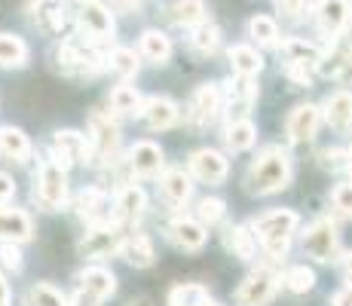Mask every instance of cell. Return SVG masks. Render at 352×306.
<instances>
[{
    "mask_svg": "<svg viewBox=\"0 0 352 306\" xmlns=\"http://www.w3.org/2000/svg\"><path fill=\"white\" fill-rule=\"evenodd\" d=\"M221 113V89L218 83H202L193 92L190 105L184 111V120L190 129H208L214 122V117Z\"/></svg>",
    "mask_w": 352,
    "mask_h": 306,
    "instance_id": "ba28073f",
    "label": "cell"
},
{
    "mask_svg": "<svg viewBox=\"0 0 352 306\" xmlns=\"http://www.w3.org/2000/svg\"><path fill=\"white\" fill-rule=\"evenodd\" d=\"M324 122L337 132L352 129V92H334L324 101Z\"/></svg>",
    "mask_w": 352,
    "mask_h": 306,
    "instance_id": "cb8c5ba5",
    "label": "cell"
},
{
    "mask_svg": "<svg viewBox=\"0 0 352 306\" xmlns=\"http://www.w3.org/2000/svg\"><path fill=\"white\" fill-rule=\"evenodd\" d=\"M141 105H144V98H141V92L135 89V86H117V89L111 92V111L120 113V117H129V113H141Z\"/></svg>",
    "mask_w": 352,
    "mask_h": 306,
    "instance_id": "d590c367",
    "label": "cell"
},
{
    "mask_svg": "<svg viewBox=\"0 0 352 306\" xmlns=\"http://www.w3.org/2000/svg\"><path fill=\"white\" fill-rule=\"evenodd\" d=\"M322 52L316 50L313 43H307V40L300 37H288L282 40V58H285V67H316V61H319Z\"/></svg>",
    "mask_w": 352,
    "mask_h": 306,
    "instance_id": "484cf974",
    "label": "cell"
},
{
    "mask_svg": "<svg viewBox=\"0 0 352 306\" xmlns=\"http://www.w3.org/2000/svg\"><path fill=\"white\" fill-rule=\"evenodd\" d=\"M34 199L40 208L56 212L67 202V168L58 166L56 160H43L37 168V184H34Z\"/></svg>",
    "mask_w": 352,
    "mask_h": 306,
    "instance_id": "3957f363",
    "label": "cell"
},
{
    "mask_svg": "<svg viewBox=\"0 0 352 306\" xmlns=\"http://www.w3.org/2000/svg\"><path fill=\"white\" fill-rule=\"evenodd\" d=\"M227 160L224 153L212 151V147H202V151H196L190 156V172L193 178H199L202 184H221L227 178Z\"/></svg>",
    "mask_w": 352,
    "mask_h": 306,
    "instance_id": "9a60e30c",
    "label": "cell"
},
{
    "mask_svg": "<svg viewBox=\"0 0 352 306\" xmlns=\"http://www.w3.org/2000/svg\"><path fill=\"white\" fill-rule=\"evenodd\" d=\"M172 19L178 25L193 28V25H199L202 19H206V0H178V3L172 6Z\"/></svg>",
    "mask_w": 352,
    "mask_h": 306,
    "instance_id": "ab89813d",
    "label": "cell"
},
{
    "mask_svg": "<svg viewBox=\"0 0 352 306\" xmlns=\"http://www.w3.org/2000/svg\"><path fill=\"white\" fill-rule=\"evenodd\" d=\"M303 251L319 263L334 261V257L340 254V236H337V227L331 221H316L313 227H307V233H303Z\"/></svg>",
    "mask_w": 352,
    "mask_h": 306,
    "instance_id": "9c48e42d",
    "label": "cell"
},
{
    "mask_svg": "<svg viewBox=\"0 0 352 306\" xmlns=\"http://www.w3.org/2000/svg\"><path fill=\"white\" fill-rule=\"evenodd\" d=\"M349 19H352V10H349Z\"/></svg>",
    "mask_w": 352,
    "mask_h": 306,
    "instance_id": "9f6ffc18",
    "label": "cell"
},
{
    "mask_svg": "<svg viewBox=\"0 0 352 306\" xmlns=\"http://www.w3.org/2000/svg\"><path fill=\"white\" fill-rule=\"evenodd\" d=\"M0 263H3L6 270H12V273L22 270V254H19L16 242H0Z\"/></svg>",
    "mask_w": 352,
    "mask_h": 306,
    "instance_id": "f6af8a7d",
    "label": "cell"
},
{
    "mask_svg": "<svg viewBox=\"0 0 352 306\" xmlns=\"http://www.w3.org/2000/svg\"><path fill=\"white\" fill-rule=\"evenodd\" d=\"M227 56H230V65H233V71L242 74V77H254V74H261V67H263L261 52L252 50V46H245V43L230 46Z\"/></svg>",
    "mask_w": 352,
    "mask_h": 306,
    "instance_id": "d6a6232c",
    "label": "cell"
},
{
    "mask_svg": "<svg viewBox=\"0 0 352 306\" xmlns=\"http://www.w3.org/2000/svg\"><path fill=\"white\" fill-rule=\"evenodd\" d=\"M322 111L316 105H297L288 117V138L291 141H313L316 138V129H319Z\"/></svg>",
    "mask_w": 352,
    "mask_h": 306,
    "instance_id": "ffe728a7",
    "label": "cell"
},
{
    "mask_svg": "<svg viewBox=\"0 0 352 306\" xmlns=\"http://www.w3.org/2000/svg\"><path fill=\"white\" fill-rule=\"evenodd\" d=\"M123 230H120V221H107V223H92L89 233L80 239L77 251L89 261H104V257H113L123 251Z\"/></svg>",
    "mask_w": 352,
    "mask_h": 306,
    "instance_id": "5b68a950",
    "label": "cell"
},
{
    "mask_svg": "<svg viewBox=\"0 0 352 306\" xmlns=\"http://www.w3.org/2000/svg\"><path fill=\"white\" fill-rule=\"evenodd\" d=\"M316 71L328 80L343 77L346 71H352V40L337 34V40L331 43V50L324 52V56H319V61H316Z\"/></svg>",
    "mask_w": 352,
    "mask_h": 306,
    "instance_id": "5bb4252c",
    "label": "cell"
},
{
    "mask_svg": "<svg viewBox=\"0 0 352 306\" xmlns=\"http://www.w3.org/2000/svg\"><path fill=\"white\" fill-rule=\"evenodd\" d=\"M77 25L80 34L92 43H104L113 37V16L101 0H77Z\"/></svg>",
    "mask_w": 352,
    "mask_h": 306,
    "instance_id": "52a82bcc",
    "label": "cell"
},
{
    "mask_svg": "<svg viewBox=\"0 0 352 306\" xmlns=\"http://www.w3.org/2000/svg\"><path fill=\"white\" fill-rule=\"evenodd\" d=\"M206 306H221V303H214V300H206Z\"/></svg>",
    "mask_w": 352,
    "mask_h": 306,
    "instance_id": "11a10c76",
    "label": "cell"
},
{
    "mask_svg": "<svg viewBox=\"0 0 352 306\" xmlns=\"http://www.w3.org/2000/svg\"><path fill=\"white\" fill-rule=\"evenodd\" d=\"M74 206H77V215L83 217L89 227L92 223H107L111 221V199H107L98 187H86L83 193L77 196Z\"/></svg>",
    "mask_w": 352,
    "mask_h": 306,
    "instance_id": "ac0fdd59",
    "label": "cell"
},
{
    "mask_svg": "<svg viewBox=\"0 0 352 306\" xmlns=\"http://www.w3.org/2000/svg\"><path fill=\"white\" fill-rule=\"evenodd\" d=\"M25 306H67V297L56 285L37 282V285H31L28 294H25Z\"/></svg>",
    "mask_w": 352,
    "mask_h": 306,
    "instance_id": "f35d334b",
    "label": "cell"
},
{
    "mask_svg": "<svg viewBox=\"0 0 352 306\" xmlns=\"http://www.w3.org/2000/svg\"><path fill=\"white\" fill-rule=\"evenodd\" d=\"M224 141H227V147L233 153H242V151H252L254 147V141H257V126L248 117H242V120H233L227 126V135H224Z\"/></svg>",
    "mask_w": 352,
    "mask_h": 306,
    "instance_id": "f1b7e54d",
    "label": "cell"
},
{
    "mask_svg": "<svg viewBox=\"0 0 352 306\" xmlns=\"http://www.w3.org/2000/svg\"><path fill=\"white\" fill-rule=\"evenodd\" d=\"M28 12L40 31L46 34H62L67 25V10L62 0H31Z\"/></svg>",
    "mask_w": 352,
    "mask_h": 306,
    "instance_id": "2e32d148",
    "label": "cell"
},
{
    "mask_svg": "<svg viewBox=\"0 0 352 306\" xmlns=\"http://www.w3.org/2000/svg\"><path fill=\"white\" fill-rule=\"evenodd\" d=\"M123 254H126V261L132 263V267H138V270H147V267H153V242L147 239L144 233H132L129 239L123 242Z\"/></svg>",
    "mask_w": 352,
    "mask_h": 306,
    "instance_id": "4dcf8cb0",
    "label": "cell"
},
{
    "mask_svg": "<svg viewBox=\"0 0 352 306\" xmlns=\"http://www.w3.org/2000/svg\"><path fill=\"white\" fill-rule=\"evenodd\" d=\"M34 236V221L22 208H0V242H28Z\"/></svg>",
    "mask_w": 352,
    "mask_h": 306,
    "instance_id": "e0dca14e",
    "label": "cell"
},
{
    "mask_svg": "<svg viewBox=\"0 0 352 306\" xmlns=\"http://www.w3.org/2000/svg\"><path fill=\"white\" fill-rule=\"evenodd\" d=\"M331 306H352V288H346V291H337L334 300H331Z\"/></svg>",
    "mask_w": 352,
    "mask_h": 306,
    "instance_id": "c3c4849f",
    "label": "cell"
},
{
    "mask_svg": "<svg viewBox=\"0 0 352 306\" xmlns=\"http://www.w3.org/2000/svg\"><path fill=\"white\" fill-rule=\"evenodd\" d=\"M276 276L270 273L267 267L254 270V273H248V278L239 285V291H236V303L239 306H267L273 300L276 294Z\"/></svg>",
    "mask_w": 352,
    "mask_h": 306,
    "instance_id": "8fae6325",
    "label": "cell"
},
{
    "mask_svg": "<svg viewBox=\"0 0 352 306\" xmlns=\"http://www.w3.org/2000/svg\"><path fill=\"white\" fill-rule=\"evenodd\" d=\"M227 215V206L224 199H214V196H206V199H199V206H196V217H199V223H208V227H214V223H221Z\"/></svg>",
    "mask_w": 352,
    "mask_h": 306,
    "instance_id": "7bdbcfd3",
    "label": "cell"
},
{
    "mask_svg": "<svg viewBox=\"0 0 352 306\" xmlns=\"http://www.w3.org/2000/svg\"><path fill=\"white\" fill-rule=\"evenodd\" d=\"M58 65L71 74H92L104 65V56L98 52V43H92L83 34H77V37H67L58 46Z\"/></svg>",
    "mask_w": 352,
    "mask_h": 306,
    "instance_id": "8992f818",
    "label": "cell"
},
{
    "mask_svg": "<svg viewBox=\"0 0 352 306\" xmlns=\"http://www.w3.org/2000/svg\"><path fill=\"white\" fill-rule=\"evenodd\" d=\"M113 208H117V221H141L147 212V196L138 184H126L113 196Z\"/></svg>",
    "mask_w": 352,
    "mask_h": 306,
    "instance_id": "7402d4cb",
    "label": "cell"
},
{
    "mask_svg": "<svg viewBox=\"0 0 352 306\" xmlns=\"http://www.w3.org/2000/svg\"><path fill=\"white\" fill-rule=\"evenodd\" d=\"M126 306H153V303H151V297H132Z\"/></svg>",
    "mask_w": 352,
    "mask_h": 306,
    "instance_id": "f5cc1de1",
    "label": "cell"
},
{
    "mask_svg": "<svg viewBox=\"0 0 352 306\" xmlns=\"http://www.w3.org/2000/svg\"><path fill=\"white\" fill-rule=\"evenodd\" d=\"M89 153H92L89 138L80 135V132H74V129H62V132H56V138H52V160L65 168L86 162Z\"/></svg>",
    "mask_w": 352,
    "mask_h": 306,
    "instance_id": "30bf717a",
    "label": "cell"
},
{
    "mask_svg": "<svg viewBox=\"0 0 352 306\" xmlns=\"http://www.w3.org/2000/svg\"><path fill=\"white\" fill-rule=\"evenodd\" d=\"M221 43V28L214 22H206L202 19L199 25H193V37H190V46L196 52H202V56H212L214 50H218Z\"/></svg>",
    "mask_w": 352,
    "mask_h": 306,
    "instance_id": "8d00e7d4",
    "label": "cell"
},
{
    "mask_svg": "<svg viewBox=\"0 0 352 306\" xmlns=\"http://www.w3.org/2000/svg\"><path fill=\"white\" fill-rule=\"evenodd\" d=\"M0 153L6 160H16V162H25L31 156V141L22 129L16 126H3L0 129Z\"/></svg>",
    "mask_w": 352,
    "mask_h": 306,
    "instance_id": "4316f807",
    "label": "cell"
},
{
    "mask_svg": "<svg viewBox=\"0 0 352 306\" xmlns=\"http://www.w3.org/2000/svg\"><path fill=\"white\" fill-rule=\"evenodd\" d=\"M291 181V160L279 147H267L248 168V193L270 196L285 190Z\"/></svg>",
    "mask_w": 352,
    "mask_h": 306,
    "instance_id": "6da1fadb",
    "label": "cell"
},
{
    "mask_svg": "<svg viewBox=\"0 0 352 306\" xmlns=\"http://www.w3.org/2000/svg\"><path fill=\"white\" fill-rule=\"evenodd\" d=\"M141 56L153 65H166L172 58V40L162 31H144L141 34Z\"/></svg>",
    "mask_w": 352,
    "mask_h": 306,
    "instance_id": "1f68e13d",
    "label": "cell"
},
{
    "mask_svg": "<svg viewBox=\"0 0 352 306\" xmlns=\"http://www.w3.org/2000/svg\"><path fill=\"white\" fill-rule=\"evenodd\" d=\"M248 34H252V40L267 46V43H276V40H279V25H276L270 16H254L252 22H248Z\"/></svg>",
    "mask_w": 352,
    "mask_h": 306,
    "instance_id": "b9f144b4",
    "label": "cell"
},
{
    "mask_svg": "<svg viewBox=\"0 0 352 306\" xmlns=\"http://www.w3.org/2000/svg\"><path fill=\"white\" fill-rule=\"evenodd\" d=\"M346 166L352 168V147H349V151H346Z\"/></svg>",
    "mask_w": 352,
    "mask_h": 306,
    "instance_id": "db71d44e",
    "label": "cell"
},
{
    "mask_svg": "<svg viewBox=\"0 0 352 306\" xmlns=\"http://www.w3.org/2000/svg\"><path fill=\"white\" fill-rule=\"evenodd\" d=\"M206 223L193 221V217H175L168 223V239H172L178 248L184 251H199L206 245Z\"/></svg>",
    "mask_w": 352,
    "mask_h": 306,
    "instance_id": "d6986e66",
    "label": "cell"
},
{
    "mask_svg": "<svg viewBox=\"0 0 352 306\" xmlns=\"http://www.w3.org/2000/svg\"><path fill=\"white\" fill-rule=\"evenodd\" d=\"M12 303V294H10V285H6L3 273H0V306H10Z\"/></svg>",
    "mask_w": 352,
    "mask_h": 306,
    "instance_id": "681fc988",
    "label": "cell"
},
{
    "mask_svg": "<svg viewBox=\"0 0 352 306\" xmlns=\"http://www.w3.org/2000/svg\"><path fill=\"white\" fill-rule=\"evenodd\" d=\"M141 113H144L147 126L151 129H172L175 122H178V105H175L172 98H166V95H153V98H147L144 105H141Z\"/></svg>",
    "mask_w": 352,
    "mask_h": 306,
    "instance_id": "603a6c76",
    "label": "cell"
},
{
    "mask_svg": "<svg viewBox=\"0 0 352 306\" xmlns=\"http://www.w3.org/2000/svg\"><path fill=\"white\" fill-rule=\"evenodd\" d=\"M117 291V276L104 267H89L77 276V291L67 306H101Z\"/></svg>",
    "mask_w": 352,
    "mask_h": 306,
    "instance_id": "277c9868",
    "label": "cell"
},
{
    "mask_svg": "<svg viewBox=\"0 0 352 306\" xmlns=\"http://www.w3.org/2000/svg\"><path fill=\"white\" fill-rule=\"evenodd\" d=\"M89 144L101 160H111L120 147V126L111 120V113L96 111L89 117Z\"/></svg>",
    "mask_w": 352,
    "mask_h": 306,
    "instance_id": "7c38bea8",
    "label": "cell"
},
{
    "mask_svg": "<svg viewBox=\"0 0 352 306\" xmlns=\"http://www.w3.org/2000/svg\"><path fill=\"white\" fill-rule=\"evenodd\" d=\"M160 190H162V196H166L172 206H184V202L193 196L190 175H187L184 168H168V172L162 175V181H160Z\"/></svg>",
    "mask_w": 352,
    "mask_h": 306,
    "instance_id": "d4e9b609",
    "label": "cell"
},
{
    "mask_svg": "<svg viewBox=\"0 0 352 306\" xmlns=\"http://www.w3.org/2000/svg\"><path fill=\"white\" fill-rule=\"evenodd\" d=\"M316 19H319V28L328 37H337L349 22V0H319L316 3Z\"/></svg>",
    "mask_w": 352,
    "mask_h": 306,
    "instance_id": "44dd1931",
    "label": "cell"
},
{
    "mask_svg": "<svg viewBox=\"0 0 352 306\" xmlns=\"http://www.w3.org/2000/svg\"><path fill=\"white\" fill-rule=\"evenodd\" d=\"M285 288L291 294H307L316 288V273L309 267H291L285 273Z\"/></svg>",
    "mask_w": 352,
    "mask_h": 306,
    "instance_id": "60d3db41",
    "label": "cell"
},
{
    "mask_svg": "<svg viewBox=\"0 0 352 306\" xmlns=\"http://www.w3.org/2000/svg\"><path fill=\"white\" fill-rule=\"evenodd\" d=\"M28 43L16 34H3L0 31V67H25L28 65Z\"/></svg>",
    "mask_w": 352,
    "mask_h": 306,
    "instance_id": "f546056e",
    "label": "cell"
},
{
    "mask_svg": "<svg viewBox=\"0 0 352 306\" xmlns=\"http://www.w3.org/2000/svg\"><path fill=\"white\" fill-rule=\"evenodd\" d=\"M297 223L300 217L297 212H288V208H276V212H267L261 215L257 221L252 223V233H257L261 245L270 251L273 257H282L291 245V236H294Z\"/></svg>",
    "mask_w": 352,
    "mask_h": 306,
    "instance_id": "7a4b0ae2",
    "label": "cell"
},
{
    "mask_svg": "<svg viewBox=\"0 0 352 306\" xmlns=\"http://www.w3.org/2000/svg\"><path fill=\"white\" fill-rule=\"evenodd\" d=\"M227 98H230V107H236L239 113H248V107H252L254 98H257V83L252 77H242L239 74V77L230 83Z\"/></svg>",
    "mask_w": 352,
    "mask_h": 306,
    "instance_id": "836d02e7",
    "label": "cell"
},
{
    "mask_svg": "<svg viewBox=\"0 0 352 306\" xmlns=\"http://www.w3.org/2000/svg\"><path fill=\"white\" fill-rule=\"evenodd\" d=\"M331 202H334V208L340 215L352 217V181H343L334 187V193H331Z\"/></svg>",
    "mask_w": 352,
    "mask_h": 306,
    "instance_id": "ee69618b",
    "label": "cell"
},
{
    "mask_svg": "<svg viewBox=\"0 0 352 306\" xmlns=\"http://www.w3.org/2000/svg\"><path fill=\"white\" fill-rule=\"evenodd\" d=\"M12 196H16V184H12V178L6 172H0V206L10 202Z\"/></svg>",
    "mask_w": 352,
    "mask_h": 306,
    "instance_id": "7dc6e473",
    "label": "cell"
},
{
    "mask_svg": "<svg viewBox=\"0 0 352 306\" xmlns=\"http://www.w3.org/2000/svg\"><path fill=\"white\" fill-rule=\"evenodd\" d=\"M117 6H123V10H138L141 6V0H113Z\"/></svg>",
    "mask_w": 352,
    "mask_h": 306,
    "instance_id": "f907efd6",
    "label": "cell"
},
{
    "mask_svg": "<svg viewBox=\"0 0 352 306\" xmlns=\"http://www.w3.org/2000/svg\"><path fill=\"white\" fill-rule=\"evenodd\" d=\"M224 248L233 251V254L242 257V261H252L254 248H257V239H254V233L248 227H242V223H233V227L224 230Z\"/></svg>",
    "mask_w": 352,
    "mask_h": 306,
    "instance_id": "83f0119b",
    "label": "cell"
},
{
    "mask_svg": "<svg viewBox=\"0 0 352 306\" xmlns=\"http://www.w3.org/2000/svg\"><path fill=\"white\" fill-rule=\"evenodd\" d=\"M208 288L199 282H181L168 291V306H206Z\"/></svg>",
    "mask_w": 352,
    "mask_h": 306,
    "instance_id": "e575fe53",
    "label": "cell"
},
{
    "mask_svg": "<svg viewBox=\"0 0 352 306\" xmlns=\"http://www.w3.org/2000/svg\"><path fill=\"white\" fill-rule=\"evenodd\" d=\"M104 65L111 67V71L117 74L120 80H132L135 74H138V56H135L132 50H126V46H117V50H111V56L104 58Z\"/></svg>",
    "mask_w": 352,
    "mask_h": 306,
    "instance_id": "74e56055",
    "label": "cell"
},
{
    "mask_svg": "<svg viewBox=\"0 0 352 306\" xmlns=\"http://www.w3.org/2000/svg\"><path fill=\"white\" fill-rule=\"evenodd\" d=\"M162 166H166V156H162V147L153 144V141H138L129 151V168L138 178H153V175L162 172Z\"/></svg>",
    "mask_w": 352,
    "mask_h": 306,
    "instance_id": "4fadbf2b",
    "label": "cell"
},
{
    "mask_svg": "<svg viewBox=\"0 0 352 306\" xmlns=\"http://www.w3.org/2000/svg\"><path fill=\"white\" fill-rule=\"evenodd\" d=\"M343 267H346V282H349V288H352V251L343 257Z\"/></svg>",
    "mask_w": 352,
    "mask_h": 306,
    "instance_id": "816d5d0a",
    "label": "cell"
},
{
    "mask_svg": "<svg viewBox=\"0 0 352 306\" xmlns=\"http://www.w3.org/2000/svg\"><path fill=\"white\" fill-rule=\"evenodd\" d=\"M276 6H279V12L285 19H300L303 6H307V0H276Z\"/></svg>",
    "mask_w": 352,
    "mask_h": 306,
    "instance_id": "bcb514c9",
    "label": "cell"
}]
</instances>
